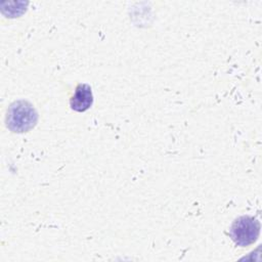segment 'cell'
Here are the masks:
<instances>
[{"label": "cell", "instance_id": "3", "mask_svg": "<svg viewBox=\"0 0 262 262\" xmlns=\"http://www.w3.org/2000/svg\"><path fill=\"white\" fill-rule=\"evenodd\" d=\"M93 103V94L88 84L80 83L77 85L74 94L70 98L71 108L78 113L86 112Z\"/></svg>", "mask_w": 262, "mask_h": 262}, {"label": "cell", "instance_id": "1", "mask_svg": "<svg viewBox=\"0 0 262 262\" xmlns=\"http://www.w3.org/2000/svg\"><path fill=\"white\" fill-rule=\"evenodd\" d=\"M38 121V114L33 105L25 100L13 102L6 115V126L12 132L24 133L33 129Z\"/></svg>", "mask_w": 262, "mask_h": 262}, {"label": "cell", "instance_id": "2", "mask_svg": "<svg viewBox=\"0 0 262 262\" xmlns=\"http://www.w3.org/2000/svg\"><path fill=\"white\" fill-rule=\"evenodd\" d=\"M261 225L260 222L249 215L237 217L231 224L229 235L238 247H249L259 237Z\"/></svg>", "mask_w": 262, "mask_h": 262}]
</instances>
